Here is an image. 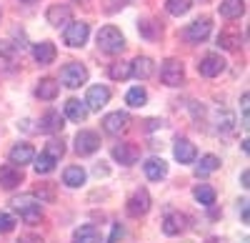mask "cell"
<instances>
[{
    "instance_id": "6da1fadb",
    "label": "cell",
    "mask_w": 250,
    "mask_h": 243,
    "mask_svg": "<svg viewBox=\"0 0 250 243\" xmlns=\"http://www.w3.org/2000/svg\"><path fill=\"white\" fill-rule=\"evenodd\" d=\"M98 48L105 50V53H110V55L123 53V50H125V38H123V33H120L118 28L105 25V28L98 30Z\"/></svg>"
},
{
    "instance_id": "7a4b0ae2",
    "label": "cell",
    "mask_w": 250,
    "mask_h": 243,
    "mask_svg": "<svg viewBox=\"0 0 250 243\" xmlns=\"http://www.w3.org/2000/svg\"><path fill=\"white\" fill-rule=\"evenodd\" d=\"M13 208L20 211V216H23L25 223H38L40 218H43V208H40V203L33 198V196H20V198H13Z\"/></svg>"
},
{
    "instance_id": "3957f363",
    "label": "cell",
    "mask_w": 250,
    "mask_h": 243,
    "mask_svg": "<svg viewBox=\"0 0 250 243\" xmlns=\"http://www.w3.org/2000/svg\"><path fill=\"white\" fill-rule=\"evenodd\" d=\"M85 80H88V68L83 63H75L73 60V63L60 68V83L65 88H80Z\"/></svg>"
},
{
    "instance_id": "277c9868",
    "label": "cell",
    "mask_w": 250,
    "mask_h": 243,
    "mask_svg": "<svg viewBox=\"0 0 250 243\" xmlns=\"http://www.w3.org/2000/svg\"><path fill=\"white\" fill-rule=\"evenodd\" d=\"M160 78H163V83L170 86V88L183 86V80H185V68H183V63H180V60H175V58L165 60L163 68H160Z\"/></svg>"
},
{
    "instance_id": "5b68a950",
    "label": "cell",
    "mask_w": 250,
    "mask_h": 243,
    "mask_svg": "<svg viewBox=\"0 0 250 243\" xmlns=\"http://www.w3.org/2000/svg\"><path fill=\"white\" fill-rule=\"evenodd\" d=\"M210 30H213L210 18H198V20H193V23L183 30V35H185L188 43H203V40L210 35Z\"/></svg>"
},
{
    "instance_id": "8992f818",
    "label": "cell",
    "mask_w": 250,
    "mask_h": 243,
    "mask_svg": "<svg viewBox=\"0 0 250 243\" xmlns=\"http://www.w3.org/2000/svg\"><path fill=\"white\" fill-rule=\"evenodd\" d=\"M88 35H90V25L88 23H68L65 33H62V40H65L70 48H80V45H85Z\"/></svg>"
},
{
    "instance_id": "52a82bcc",
    "label": "cell",
    "mask_w": 250,
    "mask_h": 243,
    "mask_svg": "<svg viewBox=\"0 0 250 243\" xmlns=\"http://www.w3.org/2000/svg\"><path fill=\"white\" fill-rule=\"evenodd\" d=\"M128 213L133 216V218H140V216H145L150 211V193L145 191V188H138L130 198H128Z\"/></svg>"
},
{
    "instance_id": "ba28073f",
    "label": "cell",
    "mask_w": 250,
    "mask_h": 243,
    "mask_svg": "<svg viewBox=\"0 0 250 243\" xmlns=\"http://www.w3.org/2000/svg\"><path fill=\"white\" fill-rule=\"evenodd\" d=\"M100 148V135L95 131H80L75 135V151L80 155H90Z\"/></svg>"
},
{
    "instance_id": "9c48e42d",
    "label": "cell",
    "mask_w": 250,
    "mask_h": 243,
    "mask_svg": "<svg viewBox=\"0 0 250 243\" xmlns=\"http://www.w3.org/2000/svg\"><path fill=\"white\" fill-rule=\"evenodd\" d=\"M128 123H130V115L125 110H115V113H108L103 118V128H105V133H113V135L123 133L128 128Z\"/></svg>"
},
{
    "instance_id": "30bf717a",
    "label": "cell",
    "mask_w": 250,
    "mask_h": 243,
    "mask_svg": "<svg viewBox=\"0 0 250 243\" xmlns=\"http://www.w3.org/2000/svg\"><path fill=\"white\" fill-rule=\"evenodd\" d=\"M240 40H243L240 28L230 23V25H225V28L220 30V35H218V45H220L223 50H238V48H240Z\"/></svg>"
},
{
    "instance_id": "8fae6325",
    "label": "cell",
    "mask_w": 250,
    "mask_h": 243,
    "mask_svg": "<svg viewBox=\"0 0 250 243\" xmlns=\"http://www.w3.org/2000/svg\"><path fill=\"white\" fill-rule=\"evenodd\" d=\"M198 70H200V75H205V78H215V75H220V73L225 70V60H223L220 55L210 53V55H205L200 63H198Z\"/></svg>"
},
{
    "instance_id": "7c38bea8",
    "label": "cell",
    "mask_w": 250,
    "mask_h": 243,
    "mask_svg": "<svg viewBox=\"0 0 250 243\" xmlns=\"http://www.w3.org/2000/svg\"><path fill=\"white\" fill-rule=\"evenodd\" d=\"M108 100H110V88H105V86H93V88L88 90L85 106H88V110H100V108L108 106Z\"/></svg>"
},
{
    "instance_id": "4fadbf2b",
    "label": "cell",
    "mask_w": 250,
    "mask_h": 243,
    "mask_svg": "<svg viewBox=\"0 0 250 243\" xmlns=\"http://www.w3.org/2000/svg\"><path fill=\"white\" fill-rule=\"evenodd\" d=\"M113 158L118 160V163H123V166H133V163H138L140 151H138V146H133V143H118V146L113 148Z\"/></svg>"
},
{
    "instance_id": "5bb4252c",
    "label": "cell",
    "mask_w": 250,
    "mask_h": 243,
    "mask_svg": "<svg viewBox=\"0 0 250 243\" xmlns=\"http://www.w3.org/2000/svg\"><path fill=\"white\" fill-rule=\"evenodd\" d=\"M33 158H35V151L30 143H18L10 148V166L23 168L25 163H33Z\"/></svg>"
},
{
    "instance_id": "9a60e30c",
    "label": "cell",
    "mask_w": 250,
    "mask_h": 243,
    "mask_svg": "<svg viewBox=\"0 0 250 243\" xmlns=\"http://www.w3.org/2000/svg\"><path fill=\"white\" fill-rule=\"evenodd\" d=\"M45 18H48V23H50V25H55V28L73 23V13H70V8H68V5H50V8H48V13H45Z\"/></svg>"
},
{
    "instance_id": "2e32d148",
    "label": "cell",
    "mask_w": 250,
    "mask_h": 243,
    "mask_svg": "<svg viewBox=\"0 0 250 243\" xmlns=\"http://www.w3.org/2000/svg\"><path fill=\"white\" fill-rule=\"evenodd\" d=\"M20 180H23V171H20L18 166H10V163H5V166H0V186L3 188H15Z\"/></svg>"
},
{
    "instance_id": "e0dca14e",
    "label": "cell",
    "mask_w": 250,
    "mask_h": 243,
    "mask_svg": "<svg viewBox=\"0 0 250 243\" xmlns=\"http://www.w3.org/2000/svg\"><path fill=\"white\" fill-rule=\"evenodd\" d=\"M173 153H175V158L180 160V163H193L195 155H198L195 146H193L188 138H178V140H175V148H173Z\"/></svg>"
},
{
    "instance_id": "ac0fdd59",
    "label": "cell",
    "mask_w": 250,
    "mask_h": 243,
    "mask_svg": "<svg viewBox=\"0 0 250 243\" xmlns=\"http://www.w3.org/2000/svg\"><path fill=\"white\" fill-rule=\"evenodd\" d=\"M143 171H145V176H148L150 180H160V178L168 176V163H165L163 158H148L143 163Z\"/></svg>"
},
{
    "instance_id": "d6986e66",
    "label": "cell",
    "mask_w": 250,
    "mask_h": 243,
    "mask_svg": "<svg viewBox=\"0 0 250 243\" xmlns=\"http://www.w3.org/2000/svg\"><path fill=\"white\" fill-rule=\"evenodd\" d=\"M185 216L183 213H168L163 218V233L165 236H178V233H183L185 231Z\"/></svg>"
},
{
    "instance_id": "ffe728a7",
    "label": "cell",
    "mask_w": 250,
    "mask_h": 243,
    "mask_svg": "<svg viewBox=\"0 0 250 243\" xmlns=\"http://www.w3.org/2000/svg\"><path fill=\"white\" fill-rule=\"evenodd\" d=\"M55 45L53 43H48V40H43V43H35L33 45V55H35V60L40 66H50L53 60H55Z\"/></svg>"
},
{
    "instance_id": "44dd1931",
    "label": "cell",
    "mask_w": 250,
    "mask_h": 243,
    "mask_svg": "<svg viewBox=\"0 0 250 243\" xmlns=\"http://www.w3.org/2000/svg\"><path fill=\"white\" fill-rule=\"evenodd\" d=\"M130 75H135L138 80L150 78V75H153V60H150L148 55H140V58H135L133 63H130Z\"/></svg>"
},
{
    "instance_id": "7402d4cb",
    "label": "cell",
    "mask_w": 250,
    "mask_h": 243,
    "mask_svg": "<svg viewBox=\"0 0 250 243\" xmlns=\"http://www.w3.org/2000/svg\"><path fill=\"white\" fill-rule=\"evenodd\" d=\"M62 115L58 110H48L43 118H40V131L43 133H60L62 131Z\"/></svg>"
},
{
    "instance_id": "603a6c76",
    "label": "cell",
    "mask_w": 250,
    "mask_h": 243,
    "mask_svg": "<svg viewBox=\"0 0 250 243\" xmlns=\"http://www.w3.org/2000/svg\"><path fill=\"white\" fill-rule=\"evenodd\" d=\"M243 13H245V0H223V3H220V15L225 20L240 18Z\"/></svg>"
},
{
    "instance_id": "cb8c5ba5",
    "label": "cell",
    "mask_w": 250,
    "mask_h": 243,
    "mask_svg": "<svg viewBox=\"0 0 250 243\" xmlns=\"http://www.w3.org/2000/svg\"><path fill=\"white\" fill-rule=\"evenodd\" d=\"M65 115H68L70 120H75V123H80V120L88 118V106L80 103L78 98H70L68 103H65Z\"/></svg>"
},
{
    "instance_id": "d4e9b609",
    "label": "cell",
    "mask_w": 250,
    "mask_h": 243,
    "mask_svg": "<svg viewBox=\"0 0 250 243\" xmlns=\"http://www.w3.org/2000/svg\"><path fill=\"white\" fill-rule=\"evenodd\" d=\"M62 183L70 186V188H78L85 183V171H83L80 166H68L65 173H62Z\"/></svg>"
},
{
    "instance_id": "484cf974",
    "label": "cell",
    "mask_w": 250,
    "mask_h": 243,
    "mask_svg": "<svg viewBox=\"0 0 250 243\" xmlns=\"http://www.w3.org/2000/svg\"><path fill=\"white\" fill-rule=\"evenodd\" d=\"M58 90H60V86L55 83L53 78H43V80L38 83V88H35L38 98H43V100H53V98L58 95Z\"/></svg>"
},
{
    "instance_id": "4316f807",
    "label": "cell",
    "mask_w": 250,
    "mask_h": 243,
    "mask_svg": "<svg viewBox=\"0 0 250 243\" xmlns=\"http://www.w3.org/2000/svg\"><path fill=\"white\" fill-rule=\"evenodd\" d=\"M73 241H75V243H100V233H98L95 226L88 223V226H80V228L75 231Z\"/></svg>"
},
{
    "instance_id": "83f0119b",
    "label": "cell",
    "mask_w": 250,
    "mask_h": 243,
    "mask_svg": "<svg viewBox=\"0 0 250 243\" xmlns=\"http://www.w3.org/2000/svg\"><path fill=\"white\" fill-rule=\"evenodd\" d=\"M218 168H220V158L213 155V153H208V155L200 158V163L195 166V173H198V176H208V173H213V171H218Z\"/></svg>"
},
{
    "instance_id": "f1b7e54d",
    "label": "cell",
    "mask_w": 250,
    "mask_h": 243,
    "mask_svg": "<svg viewBox=\"0 0 250 243\" xmlns=\"http://www.w3.org/2000/svg\"><path fill=\"white\" fill-rule=\"evenodd\" d=\"M195 200H198V203H203V206L210 208V206L215 203V188H210V186L200 183V186L195 188Z\"/></svg>"
},
{
    "instance_id": "f546056e",
    "label": "cell",
    "mask_w": 250,
    "mask_h": 243,
    "mask_svg": "<svg viewBox=\"0 0 250 243\" xmlns=\"http://www.w3.org/2000/svg\"><path fill=\"white\" fill-rule=\"evenodd\" d=\"M35 198H38V203H53V200H55L53 183H38L35 186Z\"/></svg>"
},
{
    "instance_id": "4dcf8cb0",
    "label": "cell",
    "mask_w": 250,
    "mask_h": 243,
    "mask_svg": "<svg viewBox=\"0 0 250 243\" xmlns=\"http://www.w3.org/2000/svg\"><path fill=\"white\" fill-rule=\"evenodd\" d=\"M165 8L170 15H185L193 8V0H165Z\"/></svg>"
},
{
    "instance_id": "1f68e13d",
    "label": "cell",
    "mask_w": 250,
    "mask_h": 243,
    "mask_svg": "<svg viewBox=\"0 0 250 243\" xmlns=\"http://www.w3.org/2000/svg\"><path fill=\"white\" fill-rule=\"evenodd\" d=\"M125 100H128V106H133V108H143L145 100H148V93H145L143 88H130L128 95H125Z\"/></svg>"
},
{
    "instance_id": "d6a6232c",
    "label": "cell",
    "mask_w": 250,
    "mask_h": 243,
    "mask_svg": "<svg viewBox=\"0 0 250 243\" xmlns=\"http://www.w3.org/2000/svg\"><path fill=\"white\" fill-rule=\"evenodd\" d=\"M108 75L113 80H128L130 78V63H113L108 68Z\"/></svg>"
},
{
    "instance_id": "836d02e7",
    "label": "cell",
    "mask_w": 250,
    "mask_h": 243,
    "mask_svg": "<svg viewBox=\"0 0 250 243\" xmlns=\"http://www.w3.org/2000/svg\"><path fill=\"white\" fill-rule=\"evenodd\" d=\"M138 28H140V33L148 38V40H153V38L160 35V28H158L155 20H140V25H138Z\"/></svg>"
},
{
    "instance_id": "e575fe53",
    "label": "cell",
    "mask_w": 250,
    "mask_h": 243,
    "mask_svg": "<svg viewBox=\"0 0 250 243\" xmlns=\"http://www.w3.org/2000/svg\"><path fill=\"white\" fill-rule=\"evenodd\" d=\"M53 168H55V160H53L50 155L40 153V155L35 158V171H38V173H50Z\"/></svg>"
},
{
    "instance_id": "d590c367",
    "label": "cell",
    "mask_w": 250,
    "mask_h": 243,
    "mask_svg": "<svg viewBox=\"0 0 250 243\" xmlns=\"http://www.w3.org/2000/svg\"><path fill=\"white\" fill-rule=\"evenodd\" d=\"M45 155H50L53 160H55V163H58V160L62 158V153H65V146H62L60 143V140H50V143L45 146V151H43Z\"/></svg>"
},
{
    "instance_id": "8d00e7d4",
    "label": "cell",
    "mask_w": 250,
    "mask_h": 243,
    "mask_svg": "<svg viewBox=\"0 0 250 243\" xmlns=\"http://www.w3.org/2000/svg\"><path fill=\"white\" fill-rule=\"evenodd\" d=\"M15 228V218L10 213H3L0 211V233H10Z\"/></svg>"
},
{
    "instance_id": "74e56055",
    "label": "cell",
    "mask_w": 250,
    "mask_h": 243,
    "mask_svg": "<svg viewBox=\"0 0 250 243\" xmlns=\"http://www.w3.org/2000/svg\"><path fill=\"white\" fill-rule=\"evenodd\" d=\"M223 131H230L233 128V115L230 113H223V123H218Z\"/></svg>"
},
{
    "instance_id": "f35d334b",
    "label": "cell",
    "mask_w": 250,
    "mask_h": 243,
    "mask_svg": "<svg viewBox=\"0 0 250 243\" xmlns=\"http://www.w3.org/2000/svg\"><path fill=\"white\" fill-rule=\"evenodd\" d=\"M120 236H123V226H120V223H115V228H113V236L108 238V243H115Z\"/></svg>"
},
{
    "instance_id": "ab89813d",
    "label": "cell",
    "mask_w": 250,
    "mask_h": 243,
    "mask_svg": "<svg viewBox=\"0 0 250 243\" xmlns=\"http://www.w3.org/2000/svg\"><path fill=\"white\" fill-rule=\"evenodd\" d=\"M18 243H43V241H40L38 236H23V238H20Z\"/></svg>"
},
{
    "instance_id": "60d3db41",
    "label": "cell",
    "mask_w": 250,
    "mask_h": 243,
    "mask_svg": "<svg viewBox=\"0 0 250 243\" xmlns=\"http://www.w3.org/2000/svg\"><path fill=\"white\" fill-rule=\"evenodd\" d=\"M240 213H243V223H248V200H240Z\"/></svg>"
},
{
    "instance_id": "b9f144b4",
    "label": "cell",
    "mask_w": 250,
    "mask_h": 243,
    "mask_svg": "<svg viewBox=\"0 0 250 243\" xmlns=\"http://www.w3.org/2000/svg\"><path fill=\"white\" fill-rule=\"evenodd\" d=\"M240 180H243V186L248 188V186H250V183H248V180H250V173H248V171H243V176H240Z\"/></svg>"
},
{
    "instance_id": "7bdbcfd3",
    "label": "cell",
    "mask_w": 250,
    "mask_h": 243,
    "mask_svg": "<svg viewBox=\"0 0 250 243\" xmlns=\"http://www.w3.org/2000/svg\"><path fill=\"white\" fill-rule=\"evenodd\" d=\"M208 243H225V241H223V238H210Z\"/></svg>"
},
{
    "instance_id": "ee69618b",
    "label": "cell",
    "mask_w": 250,
    "mask_h": 243,
    "mask_svg": "<svg viewBox=\"0 0 250 243\" xmlns=\"http://www.w3.org/2000/svg\"><path fill=\"white\" fill-rule=\"evenodd\" d=\"M73 3H90V0H73Z\"/></svg>"
},
{
    "instance_id": "f6af8a7d",
    "label": "cell",
    "mask_w": 250,
    "mask_h": 243,
    "mask_svg": "<svg viewBox=\"0 0 250 243\" xmlns=\"http://www.w3.org/2000/svg\"><path fill=\"white\" fill-rule=\"evenodd\" d=\"M25 3H33V0H25Z\"/></svg>"
}]
</instances>
